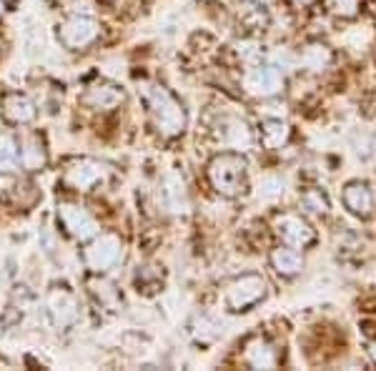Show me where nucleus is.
<instances>
[{
	"label": "nucleus",
	"mask_w": 376,
	"mask_h": 371,
	"mask_svg": "<svg viewBox=\"0 0 376 371\" xmlns=\"http://www.w3.org/2000/svg\"><path fill=\"white\" fill-rule=\"evenodd\" d=\"M211 183L213 189L223 196H236L244 191V176H246V161L239 156H221L211 163Z\"/></svg>",
	"instance_id": "f257e3e1"
},
{
	"label": "nucleus",
	"mask_w": 376,
	"mask_h": 371,
	"mask_svg": "<svg viewBox=\"0 0 376 371\" xmlns=\"http://www.w3.org/2000/svg\"><path fill=\"white\" fill-rule=\"evenodd\" d=\"M276 226H279L276 231H279L281 239H284L289 246H294V249H306V246H311L313 239H316L311 226H308L301 216H294V213H284V216H279Z\"/></svg>",
	"instance_id": "f03ea898"
},
{
	"label": "nucleus",
	"mask_w": 376,
	"mask_h": 371,
	"mask_svg": "<svg viewBox=\"0 0 376 371\" xmlns=\"http://www.w3.org/2000/svg\"><path fill=\"white\" fill-rule=\"evenodd\" d=\"M344 203L346 208L359 218H369L374 213V194L366 183L353 181L344 189Z\"/></svg>",
	"instance_id": "7ed1b4c3"
},
{
	"label": "nucleus",
	"mask_w": 376,
	"mask_h": 371,
	"mask_svg": "<svg viewBox=\"0 0 376 371\" xmlns=\"http://www.w3.org/2000/svg\"><path fill=\"white\" fill-rule=\"evenodd\" d=\"M263 296V281L256 276H246V279L236 281V286L231 289V306L234 311H241L249 303H256Z\"/></svg>",
	"instance_id": "20e7f679"
},
{
	"label": "nucleus",
	"mask_w": 376,
	"mask_h": 371,
	"mask_svg": "<svg viewBox=\"0 0 376 371\" xmlns=\"http://www.w3.org/2000/svg\"><path fill=\"white\" fill-rule=\"evenodd\" d=\"M271 261H274L276 271L284 276H294L301 271L303 266V258L299 256L296 251H291V249H279V251H274V256H271Z\"/></svg>",
	"instance_id": "39448f33"
},
{
	"label": "nucleus",
	"mask_w": 376,
	"mask_h": 371,
	"mask_svg": "<svg viewBox=\"0 0 376 371\" xmlns=\"http://www.w3.org/2000/svg\"><path fill=\"white\" fill-rule=\"evenodd\" d=\"M261 136H263V143H266L268 149H279L281 143L289 138V128H286L281 120H268V123H263Z\"/></svg>",
	"instance_id": "423d86ee"
},
{
	"label": "nucleus",
	"mask_w": 376,
	"mask_h": 371,
	"mask_svg": "<svg viewBox=\"0 0 376 371\" xmlns=\"http://www.w3.org/2000/svg\"><path fill=\"white\" fill-rule=\"evenodd\" d=\"M303 63L311 70H324L331 63V53L326 46H308L303 53Z\"/></svg>",
	"instance_id": "0eeeda50"
},
{
	"label": "nucleus",
	"mask_w": 376,
	"mask_h": 371,
	"mask_svg": "<svg viewBox=\"0 0 376 371\" xmlns=\"http://www.w3.org/2000/svg\"><path fill=\"white\" fill-rule=\"evenodd\" d=\"M326 11L339 18H353L359 13V0H324Z\"/></svg>",
	"instance_id": "6e6552de"
},
{
	"label": "nucleus",
	"mask_w": 376,
	"mask_h": 371,
	"mask_svg": "<svg viewBox=\"0 0 376 371\" xmlns=\"http://www.w3.org/2000/svg\"><path fill=\"white\" fill-rule=\"evenodd\" d=\"M303 206L313 213H326V208H329V203H326V199L319 191H308V194L303 196Z\"/></svg>",
	"instance_id": "1a4fd4ad"
},
{
	"label": "nucleus",
	"mask_w": 376,
	"mask_h": 371,
	"mask_svg": "<svg viewBox=\"0 0 376 371\" xmlns=\"http://www.w3.org/2000/svg\"><path fill=\"white\" fill-rule=\"evenodd\" d=\"M294 3L301 8H308V6H313V3H319V0H294Z\"/></svg>",
	"instance_id": "9d476101"
}]
</instances>
